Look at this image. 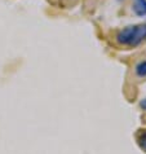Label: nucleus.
<instances>
[{
  "mask_svg": "<svg viewBox=\"0 0 146 154\" xmlns=\"http://www.w3.org/2000/svg\"><path fill=\"white\" fill-rule=\"evenodd\" d=\"M146 38V25H137V26H128L123 29L118 34L117 40L120 44L136 47Z\"/></svg>",
  "mask_w": 146,
  "mask_h": 154,
  "instance_id": "nucleus-1",
  "label": "nucleus"
},
{
  "mask_svg": "<svg viewBox=\"0 0 146 154\" xmlns=\"http://www.w3.org/2000/svg\"><path fill=\"white\" fill-rule=\"evenodd\" d=\"M140 106H141V108H142L144 110H146V98H144V100L140 102Z\"/></svg>",
  "mask_w": 146,
  "mask_h": 154,
  "instance_id": "nucleus-5",
  "label": "nucleus"
},
{
  "mask_svg": "<svg viewBox=\"0 0 146 154\" xmlns=\"http://www.w3.org/2000/svg\"><path fill=\"white\" fill-rule=\"evenodd\" d=\"M132 8H133V12L138 17L146 16V0H135Z\"/></svg>",
  "mask_w": 146,
  "mask_h": 154,
  "instance_id": "nucleus-2",
  "label": "nucleus"
},
{
  "mask_svg": "<svg viewBox=\"0 0 146 154\" xmlns=\"http://www.w3.org/2000/svg\"><path fill=\"white\" fill-rule=\"evenodd\" d=\"M137 143H138L140 148L146 152V130L141 131L140 134L137 135Z\"/></svg>",
  "mask_w": 146,
  "mask_h": 154,
  "instance_id": "nucleus-3",
  "label": "nucleus"
},
{
  "mask_svg": "<svg viewBox=\"0 0 146 154\" xmlns=\"http://www.w3.org/2000/svg\"><path fill=\"white\" fill-rule=\"evenodd\" d=\"M136 74L141 76V78H144V76H146V61L138 63V65L136 66Z\"/></svg>",
  "mask_w": 146,
  "mask_h": 154,
  "instance_id": "nucleus-4",
  "label": "nucleus"
}]
</instances>
